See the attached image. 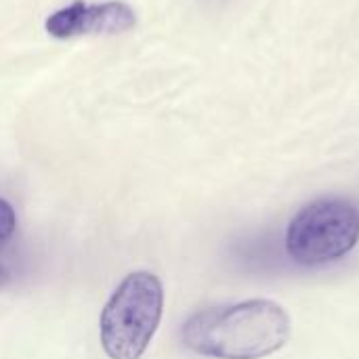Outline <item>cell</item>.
Listing matches in <instances>:
<instances>
[{
    "mask_svg": "<svg viewBox=\"0 0 359 359\" xmlns=\"http://www.w3.org/2000/svg\"><path fill=\"white\" fill-rule=\"evenodd\" d=\"M221 2H223V0H221Z\"/></svg>",
    "mask_w": 359,
    "mask_h": 359,
    "instance_id": "7",
    "label": "cell"
},
{
    "mask_svg": "<svg viewBox=\"0 0 359 359\" xmlns=\"http://www.w3.org/2000/svg\"><path fill=\"white\" fill-rule=\"evenodd\" d=\"M15 227H17V217H15V208L0 198V246H4L13 233H15Z\"/></svg>",
    "mask_w": 359,
    "mask_h": 359,
    "instance_id": "5",
    "label": "cell"
},
{
    "mask_svg": "<svg viewBox=\"0 0 359 359\" xmlns=\"http://www.w3.org/2000/svg\"><path fill=\"white\" fill-rule=\"evenodd\" d=\"M137 17L135 11L118 0L90 4V2H74L55 11L46 19V32L55 38H76L84 34H120L135 27Z\"/></svg>",
    "mask_w": 359,
    "mask_h": 359,
    "instance_id": "4",
    "label": "cell"
},
{
    "mask_svg": "<svg viewBox=\"0 0 359 359\" xmlns=\"http://www.w3.org/2000/svg\"><path fill=\"white\" fill-rule=\"evenodd\" d=\"M164 288L149 271L126 276L101 311V345L109 359H141L162 322Z\"/></svg>",
    "mask_w": 359,
    "mask_h": 359,
    "instance_id": "2",
    "label": "cell"
},
{
    "mask_svg": "<svg viewBox=\"0 0 359 359\" xmlns=\"http://www.w3.org/2000/svg\"><path fill=\"white\" fill-rule=\"evenodd\" d=\"M290 339L288 313L271 301H246L191 316L183 343L215 359H261L282 349Z\"/></svg>",
    "mask_w": 359,
    "mask_h": 359,
    "instance_id": "1",
    "label": "cell"
},
{
    "mask_svg": "<svg viewBox=\"0 0 359 359\" xmlns=\"http://www.w3.org/2000/svg\"><path fill=\"white\" fill-rule=\"evenodd\" d=\"M359 240V210L347 200L324 198L307 204L288 225L286 255L305 267L349 255Z\"/></svg>",
    "mask_w": 359,
    "mask_h": 359,
    "instance_id": "3",
    "label": "cell"
},
{
    "mask_svg": "<svg viewBox=\"0 0 359 359\" xmlns=\"http://www.w3.org/2000/svg\"><path fill=\"white\" fill-rule=\"evenodd\" d=\"M4 280H6V271L2 269V265H0V286L4 284Z\"/></svg>",
    "mask_w": 359,
    "mask_h": 359,
    "instance_id": "6",
    "label": "cell"
}]
</instances>
